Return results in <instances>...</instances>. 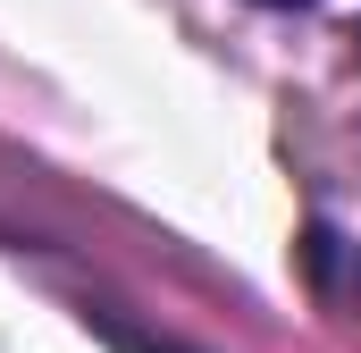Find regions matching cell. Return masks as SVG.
Segmentation results:
<instances>
[{
  "label": "cell",
  "mask_w": 361,
  "mask_h": 353,
  "mask_svg": "<svg viewBox=\"0 0 361 353\" xmlns=\"http://www.w3.org/2000/svg\"><path fill=\"white\" fill-rule=\"evenodd\" d=\"M109 337H118L126 353H185V345H169V337H143V328H118V320H109Z\"/></svg>",
  "instance_id": "cell-1"
},
{
  "label": "cell",
  "mask_w": 361,
  "mask_h": 353,
  "mask_svg": "<svg viewBox=\"0 0 361 353\" xmlns=\"http://www.w3.org/2000/svg\"><path fill=\"white\" fill-rule=\"evenodd\" d=\"M252 8H319V0H252Z\"/></svg>",
  "instance_id": "cell-2"
}]
</instances>
